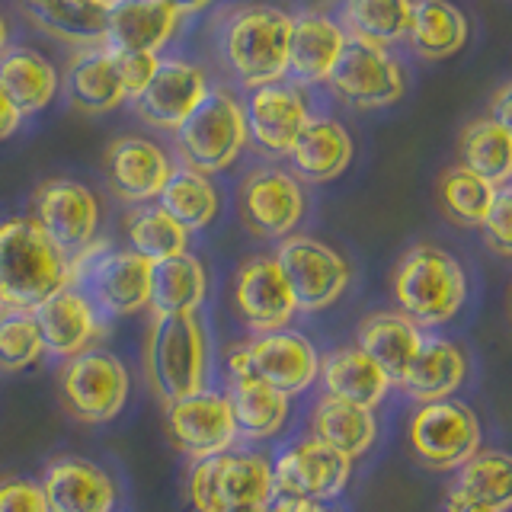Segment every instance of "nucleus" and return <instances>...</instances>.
<instances>
[{"instance_id":"obj_1","label":"nucleus","mask_w":512,"mask_h":512,"mask_svg":"<svg viewBox=\"0 0 512 512\" xmlns=\"http://www.w3.org/2000/svg\"><path fill=\"white\" fill-rule=\"evenodd\" d=\"M288 36L292 13L269 4H240L218 26V52L244 90L288 77Z\"/></svg>"},{"instance_id":"obj_2","label":"nucleus","mask_w":512,"mask_h":512,"mask_svg":"<svg viewBox=\"0 0 512 512\" xmlns=\"http://www.w3.org/2000/svg\"><path fill=\"white\" fill-rule=\"evenodd\" d=\"M144 378L164 407L208 388L212 340L202 314H154L144 343Z\"/></svg>"},{"instance_id":"obj_3","label":"nucleus","mask_w":512,"mask_h":512,"mask_svg":"<svg viewBox=\"0 0 512 512\" xmlns=\"http://www.w3.org/2000/svg\"><path fill=\"white\" fill-rule=\"evenodd\" d=\"M397 311L420 330H439L461 314L468 301V272L458 256L436 244H413L391 272Z\"/></svg>"},{"instance_id":"obj_4","label":"nucleus","mask_w":512,"mask_h":512,"mask_svg":"<svg viewBox=\"0 0 512 512\" xmlns=\"http://www.w3.org/2000/svg\"><path fill=\"white\" fill-rule=\"evenodd\" d=\"M68 285V256L32 215L0 221V298L10 311H32Z\"/></svg>"},{"instance_id":"obj_5","label":"nucleus","mask_w":512,"mask_h":512,"mask_svg":"<svg viewBox=\"0 0 512 512\" xmlns=\"http://www.w3.org/2000/svg\"><path fill=\"white\" fill-rule=\"evenodd\" d=\"M151 266L135 250L96 237L68 256V285L80 288L103 317H135L151 304Z\"/></svg>"},{"instance_id":"obj_6","label":"nucleus","mask_w":512,"mask_h":512,"mask_svg":"<svg viewBox=\"0 0 512 512\" xmlns=\"http://www.w3.org/2000/svg\"><path fill=\"white\" fill-rule=\"evenodd\" d=\"M183 164L205 176L228 170L250 144L244 103L228 87H208L205 100L173 132Z\"/></svg>"},{"instance_id":"obj_7","label":"nucleus","mask_w":512,"mask_h":512,"mask_svg":"<svg viewBox=\"0 0 512 512\" xmlns=\"http://www.w3.org/2000/svg\"><path fill=\"white\" fill-rule=\"evenodd\" d=\"M186 496L192 512L260 509L272 500V461L260 452H221L192 461Z\"/></svg>"},{"instance_id":"obj_8","label":"nucleus","mask_w":512,"mask_h":512,"mask_svg":"<svg viewBox=\"0 0 512 512\" xmlns=\"http://www.w3.org/2000/svg\"><path fill=\"white\" fill-rule=\"evenodd\" d=\"M132 378L116 352L93 346L64 359L58 368V397L71 420L84 426L112 423L128 404Z\"/></svg>"},{"instance_id":"obj_9","label":"nucleus","mask_w":512,"mask_h":512,"mask_svg":"<svg viewBox=\"0 0 512 512\" xmlns=\"http://www.w3.org/2000/svg\"><path fill=\"white\" fill-rule=\"evenodd\" d=\"M407 445L423 468L455 471L484 448V429L480 416L464 400H432V404H416L410 413Z\"/></svg>"},{"instance_id":"obj_10","label":"nucleus","mask_w":512,"mask_h":512,"mask_svg":"<svg viewBox=\"0 0 512 512\" xmlns=\"http://www.w3.org/2000/svg\"><path fill=\"white\" fill-rule=\"evenodd\" d=\"M320 352L304 333L272 330L228 349V375H250L288 397H298L317 381Z\"/></svg>"},{"instance_id":"obj_11","label":"nucleus","mask_w":512,"mask_h":512,"mask_svg":"<svg viewBox=\"0 0 512 512\" xmlns=\"http://www.w3.org/2000/svg\"><path fill=\"white\" fill-rule=\"evenodd\" d=\"M272 260L279 263L298 304V314H317L333 308L352 282V266L346 256L311 234H288L276 240Z\"/></svg>"},{"instance_id":"obj_12","label":"nucleus","mask_w":512,"mask_h":512,"mask_svg":"<svg viewBox=\"0 0 512 512\" xmlns=\"http://www.w3.org/2000/svg\"><path fill=\"white\" fill-rule=\"evenodd\" d=\"M324 84L340 103L359 112H375L407 96V68L397 55H391V48L346 42Z\"/></svg>"},{"instance_id":"obj_13","label":"nucleus","mask_w":512,"mask_h":512,"mask_svg":"<svg viewBox=\"0 0 512 512\" xmlns=\"http://www.w3.org/2000/svg\"><path fill=\"white\" fill-rule=\"evenodd\" d=\"M304 212H308V192L292 170L253 167L237 186V218L260 240L295 234Z\"/></svg>"},{"instance_id":"obj_14","label":"nucleus","mask_w":512,"mask_h":512,"mask_svg":"<svg viewBox=\"0 0 512 512\" xmlns=\"http://www.w3.org/2000/svg\"><path fill=\"white\" fill-rule=\"evenodd\" d=\"M32 218L64 256H74L100 237L103 212L90 186L68 176H52L32 192Z\"/></svg>"},{"instance_id":"obj_15","label":"nucleus","mask_w":512,"mask_h":512,"mask_svg":"<svg viewBox=\"0 0 512 512\" xmlns=\"http://www.w3.org/2000/svg\"><path fill=\"white\" fill-rule=\"evenodd\" d=\"M352 458L336 448L304 436L282 448L272 461V496H298V500L333 503L352 480Z\"/></svg>"},{"instance_id":"obj_16","label":"nucleus","mask_w":512,"mask_h":512,"mask_svg":"<svg viewBox=\"0 0 512 512\" xmlns=\"http://www.w3.org/2000/svg\"><path fill=\"white\" fill-rule=\"evenodd\" d=\"M231 308L250 333L285 330L295 320V295L288 288L279 263L272 260V253L247 256L237 266L231 285Z\"/></svg>"},{"instance_id":"obj_17","label":"nucleus","mask_w":512,"mask_h":512,"mask_svg":"<svg viewBox=\"0 0 512 512\" xmlns=\"http://www.w3.org/2000/svg\"><path fill=\"white\" fill-rule=\"evenodd\" d=\"M164 423H167L170 442L192 461L231 452V448L240 442L228 397L212 388L167 404Z\"/></svg>"},{"instance_id":"obj_18","label":"nucleus","mask_w":512,"mask_h":512,"mask_svg":"<svg viewBox=\"0 0 512 512\" xmlns=\"http://www.w3.org/2000/svg\"><path fill=\"white\" fill-rule=\"evenodd\" d=\"M247 135L260 151L272 157H285L288 148L301 135V128L311 119V103L304 90L292 80H276L247 93L244 100Z\"/></svg>"},{"instance_id":"obj_19","label":"nucleus","mask_w":512,"mask_h":512,"mask_svg":"<svg viewBox=\"0 0 512 512\" xmlns=\"http://www.w3.org/2000/svg\"><path fill=\"white\" fill-rule=\"evenodd\" d=\"M173 170L170 154L154 138L119 135L103 154V176L109 192L125 205L157 202L167 176Z\"/></svg>"},{"instance_id":"obj_20","label":"nucleus","mask_w":512,"mask_h":512,"mask_svg":"<svg viewBox=\"0 0 512 512\" xmlns=\"http://www.w3.org/2000/svg\"><path fill=\"white\" fill-rule=\"evenodd\" d=\"M32 317H36V327L42 333L45 356H55L61 362L93 349L106 333V317L74 285H64L36 304Z\"/></svg>"},{"instance_id":"obj_21","label":"nucleus","mask_w":512,"mask_h":512,"mask_svg":"<svg viewBox=\"0 0 512 512\" xmlns=\"http://www.w3.org/2000/svg\"><path fill=\"white\" fill-rule=\"evenodd\" d=\"M208 93V80L199 64L183 61V58H160L154 77L148 80L132 106L135 116L157 128V132H176L189 112L196 109Z\"/></svg>"},{"instance_id":"obj_22","label":"nucleus","mask_w":512,"mask_h":512,"mask_svg":"<svg viewBox=\"0 0 512 512\" xmlns=\"http://www.w3.org/2000/svg\"><path fill=\"white\" fill-rule=\"evenodd\" d=\"M48 512H112L119 503L116 480L87 458L61 455L39 477Z\"/></svg>"},{"instance_id":"obj_23","label":"nucleus","mask_w":512,"mask_h":512,"mask_svg":"<svg viewBox=\"0 0 512 512\" xmlns=\"http://www.w3.org/2000/svg\"><path fill=\"white\" fill-rule=\"evenodd\" d=\"M183 16L170 0H112L106 10V39L112 52L160 55L180 32Z\"/></svg>"},{"instance_id":"obj_24","label":"nucleus","mask_w":512,"mask_h":512,"mask_svg":"<svg viewBox=\"0 0 512 512\" xmlns=\"http://www.w3.org/2000/svg\"><path fill=\"white\" fill-rule=\"evenodd\" d=\"M346 32L324 10L292 13V36H288V80L298 87L324 84L336 58L346 48Z\"/></svg>"},{"instance_id":"obj_25","label":"nucleus","mask_w":512,"mask_h":512,"mask_svg":"<svg viewBox=\"0 0 512 512\" xmlns=\"http://www.w3.org/2000/svg\"><path fill=\"white\" fill-rule=\"evenodd\" d=\"M61 90L68 96V103L84 116H106V112L128 103L116 61H112L106 45L74 48L61 71Z\"/></svg>"},{"instance_id":"obj_26","label":"nucleus","mask_w":512,"mask_h":512,"mask_svg":"<svg viewBox=\"0 0 512 512\" xmlns=\"http://www.w3.org/2000/svg\"><path fill=\"white\" fill-rule=\"evenodd\" d=\"M288 164L301 183H333L343 176L356 157V141H352L349 128L340 119L330 116H311L301 135L288 148Z\"/></svg>"},{"instance_id":"obj_27","label":"nucleus","mask_w":512,"mask_h":512,"mask_svg":"<svg viewBox=\"0 0 512 512\" xmlns=\"http://www.w3.org/2000/svg\"><path fill=\"white\" fill-rule=\"evenodd\" d=\"M464 381H468V356L464 349L445 336L423 333V343L416 359L410 362L407 375L397 381V388L404 391L416 404H432V400L455 397Z\"/></svg>"},{"instance_id":"obj_28","label":"nucleus","mask_w":512,"mask_h":512,"mask_svg":"<svg viewBox=\"0 0 512 512\" xmlns=\"http://www.w3.org/2000/svg\"><path fill=\"white\" fill-rule=\"evenodd\" d=\"M0 90L20 109V116H36L61 93V71L52 58L29 45H7L0 52Z\"/></svg>"},{"instance_id":"obj_29","label":"nucleus","mask_w":512,"mask_h":512,"mask_svg":"<svg viewBox=\"0 0 512 512\" xmlns=\"http://www.w3.org/2000/svg\"><path fill=\"white\" fill-rule=\"evenodd\" d=\"M317 381H320V388H324L327 397L349 400V404H359L368 410L381 407L384 397H388L394 388V381L384 375L356 343L340 346V349L327 352V356H320Z\"/></svg>"},{"instance_id":"obj_30","label":"nucleus","mask_w":512,"mask_h":512,"mask_svg":"<svg viewBox=\"0 0 512 512\" xmlns=\"http://www.w3.org/2000/svg\"><path fill=\"white\" fill-rule=\"evenodd\" d=\"M237 423V439L244 442H269L285 432L292 420V397L269 388L250 375H228L224 391Z\"/></svg>"},{"instance_id":"obj_31","label":"nucleus","mask_w":512,"mask_h":512,"mask_svg":"<svg viewBox=\"0 0 512 512\" xmlns=\"http://www.w3.org/2000/svg\"><path fill=\"white\" fill-rule=\"evenodd\" d=\"M471 36V23L452 0H413L407 39L413 55L423 61L455 58Z\"/></svg>"},{"instance_id":"obj_32","label":"nucleus","mask_w":512,"mask_h":512,"mask_svg":"<svg viewBox=\"0 0 512 512\" xmlns=\"http://www.w3.org/2000/svg\"><path fill=\"white\" fill-rule=\"evenodd\" d=\"M509 503H512V461L506 452L480 448L461 468H455L445 506H477V509L509 512Z\"/></svg>"},{"instance_id":"obj_33","label":"nucleus","mask_w":512,"mask_h":512,"mask_svg":"<svg viewBox=\"0 0 512 512\" xmlns=\"http://www.w3.org/2000/svg\"><path fill=\"white\" fill-rule=\"evenodd\" d=\"M420 343H423V330L400 311L368 314L359 324V333H356V346L394 384L407 375L410 362L416 359V352H420Z\"/></svg>"},{"instance_id":"obj_34","label":"nucleus","mask_w":512,"mask_h":512,"mask_svg":"<svg viewBox=\"0 0 512 512\" xmlns=\"http://www.w3.org/2000/svg\"><path fill=\"white\" fill-rule=\"evenodd\" d=\"M311 436L356 461L372 452L378 442L375 410L324 394L311 410Z\"/></svg>"},{"instance_id":"obj_35","label":"nucleus","mask_w":512,"mask_h":512,"mask_svg":"<svg viewBox=\"0 0 512 512\" xmlns=\"http://www.w3.org/2000/svg\"><path fill=\"white\" fill-rule=\"evenodd\" d=\"M413 0H336V16L349 42L394 48L407 39Z\"/></svg>"},{"instance_id":"obj_36","label":"nucleus","mask_w":512,"mask_h":512,"mask_svg":"<svg viewBox=\"0 0 512 512\" xmlns=\"http://www.w3.org/2000/svg\"><path fill=\"white\" fill-rule=\"evenodd\" d=\"M208 298V272L189 250L151 266V304L154 314H199Z\"/></svg>"},{"instance_id":"obj_37","label":"nucleus","mask_w":512,"mask_h":512,"mask_svg":"<svg viewBox=\"0 0 512 512\" xmlns=\"http://www.w3.org/2000/svg\"><path fill=\"white\" fill-rule=\"evenodd\" d=\"M157 205L164 208L170 218H176L183 228L205 231L221 212V192L212 183V176H205L199 170H192L186 164L173 167L164 189H160Z\"/></svg>"},{"instance_id":"obj_38","label":"nucleus","mask_w":512,"mask_h":512,"mask_svg":"<svg viewBox=\"0 0 512 512\" xmlns=\"http://www.w3.org/2000/svg\"><path fill=\"white\" fill-rule=\"evenodd\" d=\"M128 250H135L148 263L170 260L189 250V231L180 221L170 218L157 202L132 205L122 218Z\"/></svg>"},{"instance_id":"obj_39","label":"nucleus","mask_w":512,"mask_h":512,"mask_svg":"<svg viewBox=\"0 0 512 512\" xmlns=\"http://www.w3.org/2000/svg\"><path fill=\"white\" fill-rule=\"evenodd\" d=\"M461 167L484 176L493 186H506L512 176V135L509 125L480 116L461 132Z\"/></svg>"},{"instance_id":"obj_40","label":"nucleus","mask_w":512,"mask_h":512,"mask_svg":"<svg viewBox=\"0 0 512 512\" xmlns=\"http://www.w3.org/2000/svg\"><path fill=\"white\" fill-rule=\"evenodd\" d=\"M496 189L484 176L471 173L468 167H448L439 176L436 196H439V208L448 221L461 224V228H480V221L487 218L490 205L496 199Z\"/></svg>"},{"instance_id":"obj_41","label":"nucleus","mask_w":512,"mask_h":512,"mask_svg":"<svg viewBox=\"0 0 512 512\" xmlns=\"http://www.w3.org/2000/svg\"><path fill=\"white\" fill-rule=\"evenodd\" d=\"M23 13L29 16V23H36L42 32L74 48L103 45L106 39V10L100 7H77V4H68V0H55V4H48V7L23 10Z\"/></svg>"},{"instance_id":"obj_42","label":"nucleus","mask_w":512,"mask_h":512,"mask_svg":"<svg viewBox=\"0 0 512 512\" xmlns=\"http://www.w3.org/2000/svg\"><path fill=\"white\" fill-rule=\"evenodd\" d=\"M45 356L42 333L32 311H7L0 317V368L4 372H23L39 365Z\"/></svg>"},{"instance_id":"obj_43","label":"nucleus","mask_w":512,"mask_h":512,"mask_svg":"<svg viewBox=\"0 0 512 512\" xmlns=\"http://www.w3.org/2000/svg\"><path fill=\"white\" fill-rule=\"evenodd\" d=\"M480 231H484L487 247L496 256L512 253V189H509V183L496 189V199L490 205L487 218L480 221Z\"/></svg>"},{"instance_id":"obj_44","label":"nucleus","mask_w":512,"mask_h":512,"mask_svg":"<svg viewBox=\"0 0 512 512\" xmlns=\"http://www.w3.org/2000/svg\"><path fill=\"white\" fill-rule=\"evenodd\" d=\"M112 52V48H109ZM112 61H116V71L122 80V90H125V100L132 103L135 96L148 87V80L154 77L160 55H148V52H112Z\"/></svg>"},{"instance_id":"obj_45","label":"nucleus","mask_w":512,"mask_h":512,"mask_svg":"<svg viewBox=\"0 0 512 512\" xmlns=\"http://www.w3.org/2000/svg\"><path fill=\"white\" fill-rule=\"evenodd\" d=\"M0 512H48L39 480L0 477Z\"/></svg>"},{"instance_id":"obj_46","label":"nucleus","mask_w":512,"mask_h":512,"mask_svg":"<svg viewBox=\"0 0 512 512\" xmlns=\"http://www.w3.org/2000/svg\"><path fill=\"white\" fill-rule=\"evenodd\" d=\"M266 512H330L327 503L317 500H298V496H272L266 503Z\"/></svg>"},{"instance_id":"obj_47","label":"nucleus","mask_w":512,"mask_h":512,"mask_svg":"<svg viewBox=\"0 0 512 512\" xmlns=\"http://www.w3.org/2000/svg\"><path fill=\"white\" fill-rule=\"evenodd\" d=\"M20 125H23V116H20V109H16L10 103V96L0 90V141H7L10 135L20 132Z\"/></svg>"},{"instance_id":"obj_48","label":"nucleus","mask_w":512,"mask_h":512,"mask_svg":"<svg viewBox=\"0 0 512 512\" xmlns=\"http://www.w3.org/2000/svg\"><path fill=\"white\" fill-rule=\"evenodd\" d=\"M490 119H496L500 125H509L512 122V87L503 84L500 90L493 93V100H490V112H487Z\"/></svg>"},{"instance_id":"obj_49","label":"nucleus","mask_w":512,"mask_h":512,"mask_svg":"<svg viewBox=\"0 0 512 512\" xmlns=\"http://www.w3.org/2000/svg\"><path fill=\"white\" fill-rule=\"evenodd\" d=\"M170 4L180 10V16H192V13H205L208 7H215L218 0H170Z\"/></svg>"},{"instance_id":"obj_50","label":"nucleus","mask_w":512,"mask_h":512,"mask_svg":"<svg viewBox=\"0 0 512 512\" xmlns=\"http://www.w3.org/2000/svg\"><path fill=\"white\" fill-rule=\"evenodd\" d=\"M10 45V23H7V16L0 13V52Z\"/></svg>"},{"instance_id":"obj_51","label":"nucleus","mask_w":512,"mask_h":512,"mask_svg":"<svg viewBox=\"0 0 512 512\" xmlns=\"http://www.w3.org/2000/svg\"><path fill=\"white\" fill-rule=\"evenodd\" d=\"M68 4H77V7H100V10H109L112 0H68Z\"/></svg>"},{"instance_id":"obj_52","label":"nucleus","mask_w":512,"mask_h":512,"mask_svg":"<svg viewBox=\"0 0 512 512\" xmlns=\"http://www.w3.org/2000/svg\"><path fill=\"white\" fill-rule=\"evenodd\" d=\"M445 512H500V509H477V506H445Z\"/></svg>"},{"instance_id":"obj_53","label":"nucleus","mask_w":512,"mask_h":512,"mask_svg":"<svg viewBox=\"0 0 512 512\" xmlns=\"http://www.w3.org/2000/svg\"><path fill=\"white\" fill-rule=\"evenodd\" d=\"M23 10H36V7H48V4H55V0H20Z\"/></svg>"},{"instance_id":"obj_54","label":"nucleus","mask_w":512,"mask_h":512,"mask_svg":"<svg viewBox=\"0 0 512 512\" xmlns=\"http://www.w3.org/2000/svg\"><path fill=\"white\" fill-rule=\"evenodd\" d=\"M7 311H10V308H7V304H4V298H0V317H4Z\"/></svg>"},{"instance_id":"obj_55","label":"nucleus","mask_w":512,"mask_h":512,"mask_svg":"<svg viewBox=\"0 0 512 512\" xmlns=\"http://www.w3.org/2000/svg\"><path fill=\"white\" fill-rule=\"evenodd\" d=\"M240 512H266V506H260V509H240Z\"/></svg>"}]
</instances>
